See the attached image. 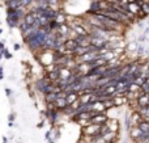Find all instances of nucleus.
<instances>
[{
  "label": "nucleus",
  "mask_w": 149,
  "mask_h": 143,
  "mask_svg": "<svg viewBox=\"0 0 149 143\" xmlns=\"http://www.w3.org/2000/svg\"><path fill=\"white\" fill-rule=\"evenodd\" d=\"M148 95H149V92H148Z\"/></svg>",
  "instance_id": "nucleus-34"
},
{
  "label": "nucleus",
  "mask_w": 149,
  "mask_h": 143,
  "mask_svg": "<svg viewBox=\"0 0 149 143\" xmlns=\"http://www.w3.org/2000/svg\"><path fill=\"white\" fill-rule=\"evenodd\" d=\"M55 104V108H56V110L58 109H60V110H63V109H65V108L68 107V102H67V100H65V97H59V99L56 100V101L54 102Z\"/></svg>",
  "instance_id": "nucleus-9"
},
{
  "label": "nucleus",
  "mask_w": 149,
  "mask_h": 143,
  "mask_svg": "<svg viewBox=\"0 0 149 143\" xmlns=\"http://www.w3.org/2000/svg\"><path fill=\"white\" fill-rule=\"evenodd\" d=\"M1 79H3V68L0 67V80H1Z\"/></svg>",
  "instance_id": "nucleus-26"
},
{
  "label": "nucleus",
  "mask_w": 149,
  "mask_h": 143,
  "mask_svg": "<svg viewBox=\"0 0 149 143\" xmlns=\"http://www.w3.org/2000/svg\"><path fill=\"white\" fill-rule=\"evenodd\" d=\"M141 9H143V12H144L145 15L149 16V5L147 4V3H144V4L141 5Z\"/></svg>",
  "instance_id": "nucleus-21"
},
{
  "label": "nucleus",
  "mask_w": 149,
  "mask_h": 143,
  "mask_svg": "<svg viewBox=\"0 0 149 143\" xmlns=\"http://www.w3.org/2000/svg\"><path fill=\"white\" fill-rule=\"evenodd\" d=\"M15 49H16V50H20V49H21L20 43H15Z\"/></svg>",
  "instance_id": "nucleus-24"
},
{
  "label": "nucleus",
  "mask_w": 149,
  "mask_h": 143,
  "mask_svg": "<svg viewBox=\"0 0 149 143\" xmlns=\"http://www.w3.org/2000/svg\"><path fill=\"white\" fill-rule=\"evenodd\" d=\"M58 99H59V97H58V92H55V91L45 95V100H46V102H55Z\"/></svg>",
  "instance_id": "nucleus-13"
},
{
  "label": "nucleus",
  "mask_w": 149,
  "mask_h": 143,
  "mask_svg": "<svg viewBox=\"0 0 149 143\" xmlns=\"http://www.w3.org/2000/svg\"><path fill=\"white\" fill-rule=\"evenodd\" d=\"M109 120H110V118H109L105 113L100 112V113H94V114L92 116L90 122H92V123H98V125H105V123H107Z\"/></svg>",
  "instance_id": "nucleus-2"
},
{
  "label": "nucleus",
  "mask_w": 149,
  "mask_h": 143,
  "mask_svg": "<svg viewBox=\"0 0 149 143\" xmlns=\"http://www.w3.org/2000/svg\"><path fill=\"white\" fill-rule=\"evenodd\" d=\"M141 134H143V131L140 130V129L137 128V126H136V128H134V129H131V130H130V137H131V138L134 139V141H135L136 138H139V137L141 135Z\"/></svg>",
  "instance_id": "nucleus-14"
},
{
  "label": "nucleus",
  "mask_w": 149,
  "mask_h": 143,
  "mask_svg": "<svg viewBox=\"0 0 149 143\" xmlns=\"http://www.w3.org/2000/svg\"><path fill=\"white\" fill-rule=\"evenodd\" d=\"M0 50H4V41L0 42Z\"/></svg>",
  "instance_id": "nucleus-25"
},
{
  "label": "nucleus",
  "mask_w": 149,
  "mask_h": 143,
  "mask_svg": "<svg viewBox=\"0 0 149 143\" xmlns=\"http://www.w3.org/2000/svg\"><path fill=\"white\" fill-rule=\"evenodd\" d=\"M77 46H79V43L76 42L74 38H67L64 41V49L68 50V51H73Z\"/></svg>",
  "instance_id": "nucleus-7"
},
{
  "label": "nucleus",
  "mask_w": 149,
  "mask_h": 143,
  "mask_svg": "<svg viewBox=\"0 0 149 143\" xmlns=\"http://www.w3.org/2000/svg\"><path fill=\"white\" fill-rule=\"evenodd\" d=\"M3 33V30H1V29H0V34H1Z\"/></svg>",
  "instance_id": "nucleus-31"
},
{
  "label": "nucleus",
  "mask_w": 149,
  "mask_h": 143,
  "mask_svg": "<svg viewBox=\"0 0 149 143\" xmlns=\"http://www.w3.org/2000/svg\"><path fill=\"white\" fill-rule=\"evenodd\" d=\"M140 86L136 83V81H131V83H128V92H132V93H136L137 91H140Z\"/></svg>",
  "instance_id": "nucleus-16"
},
{
  "label": "nucleus",
  "mask_w": 149,
  "mask_h": 143,
  "mask_svg": "<svg viewBox=\"0 0 149 143\" xmlns=\"http://www.w3.org/2000/svg\"><path fill=\"white\" fill-rule=\"evenodd\" d=\"M141 118H143V117H141V114H140L139 112H135L134 114H132L131 121H132V122H135V123H136V125H137V123H139L140 121H141Z\"/></svg>",
  "instance_id": "nucleus-17"
},
{
  "label": "nucleus",
  "mask_w": 149,
  "mask_h": 143,
  "mask_svg": "<svg viewBox=\"0 0 149 143\" xmlns=\"http://www.w3.org/2000/svg\"><path fill=\"white\" fill-rule=\"evenodd\" d=\"M56 32H59L62 36H68V34H70V32H71V26L67 25V24H60Z\"/></svg>",
  "instance_id": "nucleus-12"
},
{
  "label": "nucleus",
  "mask_w": 149,
  "mask_h": 143,
  "mask_svg": "<svg viewBox=\"0 0 149 143\" xmlns=\"http://www.w3.org/2000/svg\"><path fill=\"white\" fill-rule=\"evenodd\" d=\"M145 33H147V34L149 33V26H148V28H147V29H145Z\"/></svg>",
  "instance_id": "nucleus-29"
},
{
  "label": "nucleus",
  "mask_w": 149,
  "mask_h": 143,
  "mask_svg": "<svg viewBox=\"0 0 149 143\" xmlns=\"http://www.w3.org/2000/svg\"><path fill=\"white\" fill-rule=\"evenodd\" d=\"M4 57L7 58V59H10V58H12V55H10V53L8 51V50H5V49H4Z\"/></svg>",
  "instance_id": "nucleus-22"
},
{
  "label": "nucleus",
  "mask_w": 149,
  "mask_h": 143,
  "mask_svg": "<svg viewBox=\"0 0 149 143\" xmlns=\"http://www.w3.org/2000/svg\"><path fill=\"white\" fill-rule=\"evenodd\" d=\"M137 128H139L143 133H149V122H147L145 120L140 121V122L137 123Z\"/></svg>",
  "instance_id": "nucleus-15"
},
{
  "label": "nucleus",
  "mask_w": 149,
  "mask_h": 143,
  "mask_svg": "<svg viewBox=\"0 0 149 143\" xmlns=\"http://www.w3.org/2000/svg\"><path fill=\"white\" fill-rule=\"evenodd\" d=\"M101 126L102 125L90 122L89 125L82 128V134L86 137H90V138H94V137H97V135H101Z\"/></svg>",
  "instance_id": "nucleus-1"
},
{
  "label": "nucleus",
  "mask_w": 149,
  "mask_h": 143,
  "mask_svg": "<svg viewBox=\"0 0 149 143\" xmlns=\"http://www.w3.org/2000/svg\"><path fill=\"white\" fill-rule=\"evenodd\" d=\"M60 1H64V0H60Z\"/></svg>",
  "instance_id": "nucleus-32"
},
{
  "label": "nucleus",
  "mask_w": 149,
  "mask_h": 143,
  "mask_svg": "<svg viewBox=\"0 0 149 143\" xmlns=\"http://www.w3.org/2000/svg\"><path fill=\"white\" fill-rule=\"evenodd\" d=\"M50 135H51V133H50V131H49V133L46 134V138H47V139H50Z\"/></svg>",
  "instance_id": "nucleus-28"
},
{
  "label": "nucleus",
  "mask_w": 149,
  "mask_h": 143,
  "mask_svg": "<svg viewBox=\"0 0 149 143\" xmlns=\"http://www.w3.org/2000/svg\"><path fill=\"white\" fill-rule=\"evenodd\" d=\"M139 41H145V36H141V37H140Z\"/></svg>",
  "instance_id": "nucleus-27"
},
{
  "label": "nucleus",
  "mask_w": 149,
  "mask_h": 143,
  "mask_svg": "<svg viewBox=\"0 0 149 143\" xmlns=\"http://www.w3.org/2000/svg\"><path fill=\"white\" fill-rule=\"evenodd\" d=\"M5 7H7V9H17L21 7V3L20 0H8V1H5Z\"/></svg>",
  "instance_id": "nucleus-11"
},
{
  "label": "nucleus",
  "mask_w": 149,
  "mask_h": 143,
  "mask_svg": "<svg viewBox=\"0 0 149 143\" xmlns=\"http://www.w3.org/2000/svg\"><path fill=\"white\" fill-rule=\"evenodd\" d=\"M103 105H105V109H111V108L115 107L113 99H109V100H106V101H103Z\"/></svg>",
  "instance_id": "nucleus-20"
},
{
  "label": "nucleus",
  "mask_w": 149,
  "mask_h": 143,
  "mask_svg": "<svg viewBox=\"0 0 149 143\" xmlns=\"http://www.w3.org/2000/svg\"><path fill=\"white\" fill-rule=\"evenodd\" d=\"M47 78H49L52 83H54V81H58L60 79V70L59 68H55L54 71H50L49 75H47Z\"/></svg>",
  "instance_id": "nucleus-10"
},
{
  "label": "nucleus",
  "mask_w": 149,
  "mask_h": 143,
  "mask_svg": "<svg viewBox=\"0 0 149 143\" xmlns=\"http://www.w3.org/2000/svg\"><path fill=\"white\" fill-rule=\"evenodd\" d=\"M136 102H137V107L141 108V107H147L149 105V95L148 93H141L139 97L136 99Z\"/></svg>",
  "instance_id": "nucleus-6"
},
{
  "label": "nucleus",
  "mask_w": 149,
  "mask_h": 143,
  "mask_svg": "<svg viewBox=\"0 0 149 143\" xmlns=\"http://www.w3.org/2000/svg\"><path fill=\"white\" fill-rule=\"evenodd\" d=\"M79 92H74V91H68L65 92V100H67V102L70 105H72L74 101H79Z\"/></svg>",
  "instance_id": "nucleus-4"
},
{
  "label": "nucleus",
  "mask_w": 149,
  "mask_h": 143,
  "mask_svg": "<svg viewBox=\"0 0 149 143\" xmlns=\"http://www.w3.org/2000/svg\"><path fill=\"white\" fill-rule=\"evenodd\" d=\"M24 22H26L28 25H34L37 21V17H36V13L31 12V11H29V12H26L25 15H24Z\"/></svg>",
  "instance_id": "nucleus-5"
},
{
  "label": "nucleus",
  "mask_w": 149,
  "mask_h": 143,
  "mask_svg": "<svg viewBox=\"0 0 149 143\" xmlns=\"http://www.w3.org/2000/svg\"><path fill=\"white\" fill-rule=\"evenodd\" d=\"M139 113L141 114V117H147V116H149V105H147V107H141L139 109Z\"/></svg>",
  "instance_id": "nucleus-19"
},
{
  "label": "nucleus",
  "mask_w": 149,
  "mask_h": 143,
  "mask_svg": "<svg viewBox=\"0 0 149 143\" xmlns=\"http://www.w3.org/2000/svg\"><path fill=\"white\" fill-rule=\"evenodd\" d=\"M8 120H9V122H13V120H15V114H10Z\"/></svg>",
  "instance_id": "nucleus-23"
},
{
  "label": "nucleus",
  "mask_w": 149,
  "mask_h": 143,
  "mask_svg": "<svg viewBox=\"0 0 149 143\" xmlns=\"http://www.w3.org/2000/svg\"><path fill=\"white\" fill-rule=\"evenodd\" d=\"M50 143H54V142H50Z\"/></svg>",
  "instance_id": "nucleus-33"
},
{
  "label": "nucleus",
  "mask_w": 149,
  "mask_h": 143,
  "mask_svg": "<svg viewBox=\"0 0 149 143\" xmlns=\"http://www.w3.org/2000/svg\"><path fill=\"white\" fill-rule=\"evenodd\" d=\"M102 9V1L101 0H97V1H93L92 4H90V8H89V15H93V13H97L100 12V11Z\"/></svg>",
  "instance_id": "nucleus-8"
},
{
  "label": "nucleus",
  "mask_w": 149,
  "mask_h": 143,
  "mask_svg": "<svg viewBox=\"0 0 149 143\" xmlns=\"http://www.w3.org/2000/svg\"><path fill=\"white\" fill-rule=\"evenodd\" d=\"M71 29L79 36H89L90 32L85 29V26H82V24H71Z\"/></svg>",
  "instance_id": "nucleus-3"
},
{
  "label": "nucleus",
  "mask_w": 149,
  "mask_h": 143,
  "mask_svg": "<svg viewBox=\"0 0 149 143\" xmlns=\"http://www.w3.org/2000/svg\"><path fill=\"white\" fill-rule=\"evenodd\" d=\"M55 21H56V22H59V24H65V15H64V13H59V12H58L56 17H55Z\"/></svg>",
  "instance_id": "nucleus-18"
},
{
  "label": "nucleus",
  "mask_w": 149,
  "mask_h": 143,
  "mask_svg": "<svg viewBox=\"0 0 149 143\" xmlns=\"http://www.w3.org/2000/svg\"><path fill=\"white\" fill-rule=\"evenodd\" d=\"M145 54H147V55H148V57H149V51H148V50H147V51H145Z\"/></svg>",
  "instance_id": "nucleus-30"
}]
</instances>
